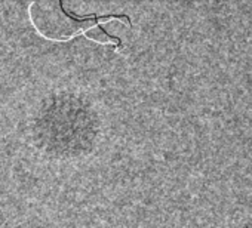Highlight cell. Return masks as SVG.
I'll list each match as a JSON object with an SVG mask.
<instances>
[{
    "mask_svg": "<svg viewBox=\"0 0 252 228\" xmlns=\"http://www.w3.org/2000/svg\"><path fill=\"white\" fill-rule=\"evenodd\" d=\"M40 135L54 156L85 157L95 150L101 138L99 113L82 93L58 92L42 110Z\"/></svg>",
    "mask_w": 252,
    "mask_h": 228,
    "instance_id": "1",
    "label": "cell"
}]
</instances>
